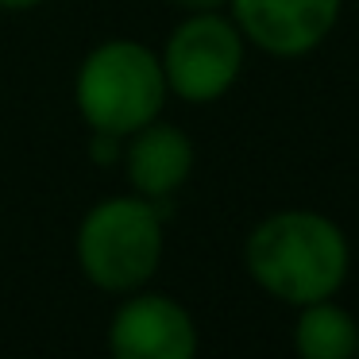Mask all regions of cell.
<instances>
[{
  "label": "cell",
  "instance_id": "obj_11",
  "mask_svg": "<svg viewBox=\"0 0 359 359\" xmlns=\"http://www.w3.org/2000/svg\"><path fill=\"white\" fill-rule=\"evenodd\" d=\"M351 4H355V8H359V0H351Z\"/></svg>",
  "mask_w": 359,
  "mask_h": 359
},
{
  "label": "cell",
  "instance_id": "obj_12",
  "mask_svg": "<svg viewBox=\"0 0 359 359\" xmlns=\"http://www.w3.org/2000/svg\"><path fill=\"white\" fill-rule=\"evenodd\" d=\"M355 359H359V355H355Z\"/></svg>",
  "mask_w": 359,
  "mask_h": 359
},
{
  "label": "cell",
  "instance_id": "obj_4",
  "mask_svg": "<svg viewBox=\"0 0 359 359\" xmlns=\"http://www.w3.org/2000/svg\"><path fill=\"white\" fill-rule=\"evenodd\" d=\"M248 50V39L228 12H182L158 47V66L170 97L186 104H217L243 78Z\"/></svg>",
  "mask_w": 359,
  "mask_h": 359
},
{
  "label": "cell",
  "instance_id": "obj_5",
  "mask_svg": "<svg viewBox=\"0 0 359 359\" xmlns=\"http://www.w3.org/2000/svg\"><path fill=\"white\" fill-rule=\"evenodd\" d=\"M104 344L116 359H194L201 328L174 294L140 286L116 302Z\"/></svg>",
  "mask_w": 359,
  "mask_h": 359
},
{
  "label": "cell",
  "instance_id": "obj_8",
  "mask_svg": "<svg viewBox=\"0 0 359 359\" xmlns=\"http://www.w3.org/2000/svg\"><path fill=\"white\" fill-rule=\"evenodd\" d=\"M290 344L302 359H355L359 355V320L336 297L297 305Z\"/></svg>",
  "mask_w": 359,
  "mask_h": 359
},
{
  "label": "cell",
  "instance_id": "obj_7",
  "mask_svg": "<svg viewBox=\"0 0 359 359\" xmlns=\"http://www.w3.org/2000/svg\"><path fill=\"white\" fill-rule=\"evenodd\" d=\"M194 166L197 147L189 132L163 116L124 135V147H120V170H124L128 189L155 205H170L189 186Z\"/></svg>",
  "mask_w": 359,
  "mask_h": 359
},
{
  "label": "cell",
  "instance_id": "obj_9",
  "mask_svg": "<svg viewBox=\"0 0 359 359\" xmlns=\"http://www.w3.org/2000/svg\"><path fill=\"white\" fill-rule=\"evenodd\" d=\"M178 12H228V0H170Z\"/></svg>",
  "mask_w": 359,
  "mask_h": 359
},
{
  "label": "cell",
  "instance_id": "obj_1",
  "mask_svg": "<svg viewBox=\"0 0 359 359\" xmlns=\"http://www.w3.org/2000/svg\"><path fill=\"white\" fill-rule=\"evenodd\" d=\"M240 259L255 290L286 309H297L336 297L348 286L351 240L328 212L286 205L251 224Z\"/></svg>",
  "mask_w": 359,
  "mask_h": 359
},
{
  "label": "cell",
  "instance_id": "obj_2",
  "mask_svg": "<svg viewBox=\"0 0 359 359\" xmlns=\"http://www.w3.org/2000/svg\"><path fill=\"white\" fill-rule=\"evenodd\" d=\"M166 255L163 205L140 194H109L86 209L74 232V259L93 290L124 297L151 286Z\"/></svg>",
  "mask_w": 359,
  "mask_h": 359
},
{
  "label": "cell",
  "instance_id": "obj_6",
  "mask_svg": "<svg viewBox=\"0 0 359 359\" xmlns=\"http://www.w3.org/2000/svg\"><path fill=\"white\" fill-rule=\"evenodd\" d=\"M348 0H228V16L251 50L278 62L309 58L328 43Z\"/></svg>",
  "mask_w": 359,
  "mask_h": 359
},
{
  "label": "cell",
  "instance_id": "obj_3",
  "mask_svg": "<svg viewBox=\"0 0 359 359\" xmlns=\"http://www.w3.org/2000/svg\"><path fill=\"white\" fill-rule=\"evenodd\" d=\"M166 101L170 89L158 66V50L128 35L89 47L74 70V109L97 135L124 140L163 116Z\"/></svg>",
  "mask_w": 359,
  "mask_h": 359
},
{
  "label": "cell",
  "instance_id": "obj_10",
  "mask_svg": "<svg viewBox=\"0 0 359 359\" xmlns=\"http://www.w3.org/2000/svg\"><path fill=\"white\" fill-rule=\"evenodd\" d=\"M47 0H0V12H35L43 8Z\"/></svg>",
  "mask_w": 359,
  "mask_h": 359
}]
</instances>
